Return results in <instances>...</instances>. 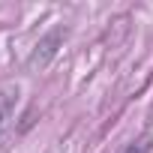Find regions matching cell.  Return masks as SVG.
<instances>
[{
  "mask_svg": "<svg viewBox=\"0 0 153 153\" xmlns=\"http://www.w3.org/2000/svg\"><path fill=\"white\" fill-rule=\"evenodd\" d=\"M15 105H18V87H0V135H3L9 117L15 114Z\"/></svg>",
  "mask_w": 153,
  "mask_h": 153,
  "instance_id": "7a4b0ae2",
  "label": "cell"
},
{
  "mask_svg": "<svg viewBox=\"0 0 153 153\" xmlns=\"http://www.w3.org/2000/svg\"><path fill=\"white\" fill-rule=\"evenodd\" d=\"M69 36V30L63 27V24H57V27H51L39 42H36V48H33V54H30V60H27V69H45L54 57H57V51L63 48V39Z\"/></svg>",
  "mask_w": 153,
  "mask_h": 153,
  "instance_id": "6da1fadb",
  "label": "cell"
},
{
  "mask_svg": "<svg viewBox=\"0 0 153 153\" xmlns=\"http://www.w3.org/2000/svg\"><path fill=\"white\" fill-rule=\"evenodd\" d=\"M150 150H153V135H141L138 141L126 144V150H123V153H150Z\"/></svg>",
  "mask_w": 153,
  "mask_h": 153,
  "instance_id": "3957f363",
  "label": "cell"
}]
</instances>
